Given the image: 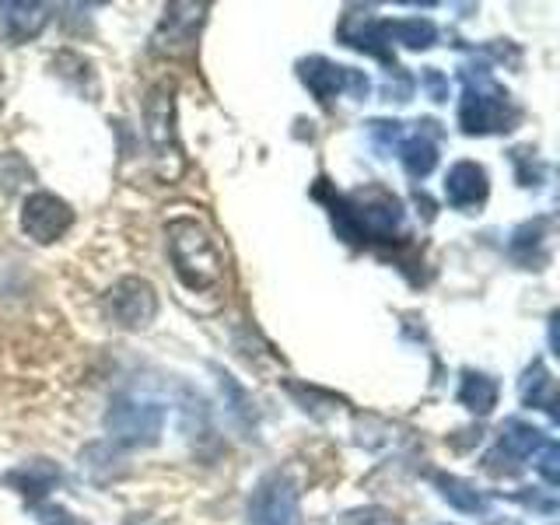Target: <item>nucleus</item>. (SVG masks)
<instances>
[{
  "instance_id": "412c9836",
  "label": "nucleus",
  "mask_w": 560,
  "mask_h": 525,
  "mask_svg": "<svg viewBox=\"0 0 560 525\" xmlns=\"http://www.w3.org/2000/svg\"><path fill=\"white\" fill-rule=\"evenodd\" d=\"M533 466L542 480H547V487H557L560 483V448L553 438H547V442L539 445V452L533 455Z\"/></svg>"
},
{
  "instance_id": "dca6fc26",
  "label": "nucleus",
  "mask_w": 560,
  "mask_h": 525,
  "mask_svg": "<svg viewBox=\"0 0 560 525\" xmlns=\"http://www.w3.org/2000/svg\"><path fill=\"white\" fill-rule=\"evenodd\" d=\"M518 393H522V402H525V407L547 410V413L557 420V389H553V378H550L547 364H542V361H533L529 368H525Z\"/></svg>"
},
{
  "instance_id": "aec40b11",
  "label": "nucleus",
  "mask_w": 560,
  "mask_h": 525,
  "mask_svg": "<svg viewBox=\"0 0 560 525\" xmlns=\"http://www.w3.org/2000/svg\"><path fill=\"white\" fill-rule=\"evenodd\" d=\"M522 245H529V267H539V262H547V249H542V245H547V221H529V224H522L518 232L512 235V253H518Z\"/></svg>"
},
{
  "instance_id": "5701e85b",
  "label": "nucleus",
  "mask_w": 560,
  "mask_h": 525,
  "mask_svg": "<svg viewBox=\"0 0 560 525\" xmlns=\"http://www.w3.org/2000/svg\"><path fill=\"white\" fill-rule=\"evenodd\" d=\"M32 512H35V518H39L43 525H78V518L70 515L67 508H60V504L39 501V504H32Z\"/></svg>"
},
{
  "instance_id": "7ed1b4c3",
  "label": "nucleus",
  "mask_w": 560,
  "mask_h": 525,
  "mask_svg": "<svg viewBox=\"0 0 560 525\" xmlns=\"http://www.w3.org/2000/svg\"><path fill=\"white\" fill-rule=\"evenodd\" d=\"M463 98H459V127L469 137L508 133L522 119L518 105L504 92V84L490 78L487 67H463Z\"/></svg>"
},
{
  "instance_id": "423d86ee",
  "label": "nucleus",
  "mask_w": 560,
  "mask_h": 525,
  "mask_svg": "<svg viewBox=\"0 0 560 525\" xmlns=\"http://www.w3.org/2000/svg\"><path fill=\"white\" fill-rule=\"evenodd\" d=\"M105 431H109L116 445L148 448L165 431V407L144 396L119 393L113 396L109 410H105Z\"/></svg>"
},
{
  "instance_id": "f03ea898",
  "label": "nucleus",
  "mask_w": 560,
  "mask_h": 525,
  "mask_svg": "<svg viewBox=\"0 0 560 525\" xmlns=\"http://www.w3.org/2000/svg\"><path fill=\"white\" fill-rule=\"evenodd\" d=\"M168 259L189 294H214L224 288V253L197 218H172L165 224Z\"/></svg>"
},
{
  "instance_id": "4468645a",
  "label": "nucleus",
  "mask_w": 560,
  "mask_h": 525,
  "mask_svg": "<svg viewBox=\"0 0 560 525\" xmlns=\"http://www.w3.org/2000/svg\"><path fill=\"white\" fill-rule=\"evenodd\" d=\"M487 168L477 162H455L445 175V200L455 210H472V207H483L487 203Z\"/></svg>"
},
{
  "instance_id": "393cba45",
  "label": "nucleus",
  "mask_w": 560,
  "mask_h": 525,
  "mask_svg": "<svg viewBox=\"0 0 560 525\" xmlns=\"http://www.w3.org/2000/svg\"><path fill=\"white\" fill-rule=\"evenodd\" d=\"M0 88H4V78H0Z\"/></svg>"
},
{
  "instance_id": "4be33fe9",
  "label": "nucleus",
  "mask_w": 560,
  "mask_h": 525,
  "mask_svg": "<svg viewBox=\"0 0 560 525\" xmlns=\"http://www.w3.org/2000/svg\"><path fill=\"white\" fill-rule=\"evenodd\" d=\"M340 525H402L396 512L389 508H378V504H368V508H354L340 518Z\"/></svg>"
},
{
  "instance_id": "6ab92c4d",
  "label": "nucleus",
  "mask_w": 560,
  "mask_h": 525,
  "mask_svg": "<svg viewBox=\"0 0 560 525\" xmlns=\"http://www.w3.org/2000/svg\"><path fill=\"white\" fill-rule=\"evenodd\" d=\"M389 28V39L407 46V49H428L438 39V28L428 18H396V22H385Z\"/></svg>"
},
{
  "instance_id": "f257e3e1",
  "label": "nucleus",
  "mask_w": 560,
  "mask_h": 525,
  "mask_svg": "<svg viewBox=\"0 0 560 525\" xmlns=\"http://www.w3.org/2000/svg\"><path fill=\"white\" fill-rule=\"evenodd\" d=\"M329 218L337 235L354 245H396L407 238V207L382 186L337 192L329 200Z\"/></svg>"
},
{
  "instance_id": "39448f33",
  "label": "nucleus",
  "mask_w": 560,
  "mask_h": 525,
  "mask_svg": "<svg viewBox=\"0 0 560 525\" xmlns=\"http://www.w3.org/2000/svg\"><path fill=\"white\" fill-rule=\"evenodd\" d=\"M144 133L154 154L158 175L175 183L186 168L179 127H175V81H158L144 98Z\"/></svg>"
},
{
  "instance_id": "a211bd4d",
  "label": "nucleus",
  "mask_w": 560,
  "mask_h": 525,
  "mask_svg": "<svg viewBox=\"0 0 560 525\" xmlns=\"http://www.w3.org/2000/svg\"><path fill=\"white\" fill-rule=\"evenodd\" d=\"M434 487H438V494H442L452 508H459V512L466 515H480L487 512V501L477 487H472L469 480L463 477H448V472H434Z\"/></svg>"
},
{
  "instance_id": "f3484780",
  "label": "nucleus",
  "mask_w": 560,
  "mask_h": 525,
  "mask_svg": "<svg viewBox=\"0 0 560 525\" xmlns=\"http://www.w3.org/2000/svg\"><path fill=\"white\" fill-rule=\"evenodd\" d=\"M459 402L477 417H487L490 410L498 407V382L483 375V372H463V382H459Z\"/></svg>"
},
{
  "instance_id": "1a4fd4ad",
  "label": "nucleus",
  "mask_w": 560,
  "mask_h": 525,
  "mask_svg": "<svg viewBox=\"0 0 560 525\" xmlns=\"http://www.w3.org/2000/svg\"><path fill=\"white\" fill-rule=\"evenodd\" d=\"M105 312L122 329H148L158 315V291L144 277H122L105 291Z\"/></svg>"
},
{
  "instance_id": "2eb2a0df",
  "label": "nucleus",
  "mask_w": 560,
  "mask_h": 525,
  "mask_svg": "<svg viewBox=\"0 0 560 525\" xmlns=\"http://www.w3.org/2000/svg\"><path fill=\"white\" fill-rule=\"evenodd\" d=\"M60 469L52 466L49 459H32V463H22V466H14L8 477H4V483L11 487V490H18L22 498H28V504H39L49 490H57L60 487Z\"/></svg>"
},
{
  "instance_id": "b1692460",
  "label": "nucleus",
  "mask_w": 560,
  "mask_h": 525,
  "mask_svg": "<svg viewBox=\"0 0 560 525\" xmlns=\"http://www.w3.org/2000/svg\"><path fill=\"white\" fill-rule=\"evenodd\" d=\"M424 84L431 88V95H434V102H445V78H442V74H438V70H434V67H428V70H424Z\"/></svg>"
},
{
  "instance_id": "6e6552de",
  "label": "nucleus",
  "mask_w": 560,
  "mask_h": 525,
  "mask_svg": "<svg viewBox=\"0 0 560 525\" xmlns=\"http://www.w3.org/2000/svg\"><path fill=\"white\" fill-rule=\"evenodd\" d=\"M298 78L315 95L319 105H332V98L340 95H354V98H364L372 92V81H368L364 70H354V67H340L326 57H308L298 63Z\"/></svg>"
},
{
  "instance_id": "f8f14e48",
  "label": "nucleus",
  "mask_w": 560,
  "mask_h": 525,
  "mask_svg": "<svg viewBox=\"0 0 560 525\" xmlns=\"http://www.w3.org/2000/svg\"><path fill=\"white\" fill-rule=\"evenodd\" d=\"M340 43L358 49V52H368V57L382 60L385 67H389V74H399L396 67V57H393V39H389V28H385V22H378V18L372 11H361V8H350L343 18H340Z\"/></svg>"
},
{
  "instance_id": "9b49d317",
  "label": "nucleus",
  "mask_w": 560,
  "mask_h": 525,
  "mask_svg": "<svg viewBox=\"0 0 560 525\" xmlns=\"http://www.w3.org/2000/svg\"><path fill=\"white\" fill-rule=\"evenodd\" d=\"M70 224H74V210H70L67 200H60L57 192H32L22 203V232L39 242V245H52L60 242Z\"/></svg>"
},
{
  "instance_id": "0eeeda50",
  "label": "nucleus",
  "mask_w": 560,
  "mask_h": 525,
  "mask_svg": "<svg viewBox=\"0 0 560 525\" xmlns=\"http://www.w3.org/2000/svg\"><path fill=\"white\" fill-rule=\"evenodd\" d=\"M249 525H302L298 487L288 472H267L249 494Z\"/></svg>"
},
{
  "instance_id": "20e7f679",
  "label": "nucleus",
  "mask_w": 560,
  "mask_h": 525,
  "mask_svg": "<svg viewBox=\"0 0 560 525\" xmlns=\"http://www.w3.org/2000/svg\"><path fill=\"white\" fill-rule=\"evenodd\" d=\"M368 133L382 148L393 151L402 168H407L410 179H428L438 165V130L434 119H417V122H396V119H372L368 122Z\"/></svg>"
},
{
  "instance_id": "ddd939ff",
  "label": "nucleus",
  "mask_w": 560,
  "mask_h": 525,
  "mask_svg": "<svg viewBox=\"0 0 560 525\" xmlns=\"http://www.w3.org/2000/svg\"><path fill=\"white\" fill-rule=\"evenodd\" d=\"M46 25H49L46 4H35V0H8V4H0V32L14 46L39 39Z\"/></svg>"
},
{
  "instance_id": "9d476101",
  "label": "nucleus",
  "mask_w": 560,
  "mask_h": 525,
  "mask_svg": "<svg viewBox=\"0 0 560 525\" xmlns=\"http://www.w3.org/2000/svg\"><path fill=\"white\" fill-rule=\"evenodd\" d=\"M203 18H207V4H168L151 35V52L172 57V60L186 57V52H192V46H197Z\"/></svg>"
}]
</instances>
